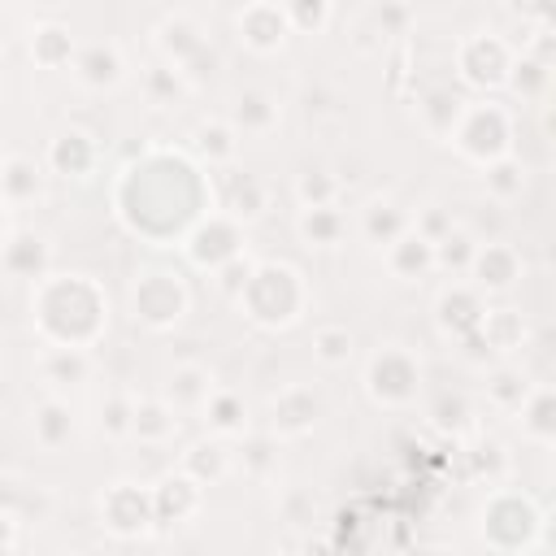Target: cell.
<instances>
[{
    "instance_id": "obj_22",
    "label": "cell",
    "mask_w": 556,
    "mask_h": 556,
    "mask_svg": "<svg viewBox=\"0 0 556 556\" xmlns=\"http://www.w3.org/2000/svg\"><path fill=\"white\" fill-rule=\"evenodd\" d=\"M496 396L504 400V396H517V404L526 400V383H517V374H500L496 378Z\"/></svg>"
},
{
    "instance_id": "obj_11",
    "label": "cell",
    "mask_w": 556,
    "mask_h": 556,
    "mask_svg": "<svg viewBox=\"0 0 556 556\" xmlns=\"http://www.w3.org/2000/svg\"><path fill=\"white\" fill-rule=\"evenodd\" d=\"M300 231H305V239H313V244L331 248L335 239H339V213H331V209H309L305 222H300Z\"/></svg>"
},
{
    "instance_id": "obj_3",
    "label": "cell",
    "mask_w": 556,
    "mask_h": 556,
    "mask_svg": "<svg viewBox=\"0 0 556 556\" xmlns=\"http://www.w3.org/2000/svg\"><path fill=\"white\" fill-rule=\"evenodd\" d=\"M74 422H70V409L61 400H48L40 413H35V435H40L44 448H61L70 439Z\"/></svg>"
},
{
    "instance_id": "obj_18",
    "label": "cell",
    "mask_w": 556,
    "mask_h": 556,
    "mask_svg": "<svg viewBox=\"0 0 556 556\" xmlns=\"http://www.w3.org/2000/svg\"><path fill=\"white\" fill-rule=\"evenodd\" d=\"M548 417H552V396H548V391H539L535 404H530V413H526V431L535 435V439H543V444L552 439V422H548Z\"/></svg>"
},
{
    "instance_id": "obj_24",
    "label": "cell",
    "mask_w": 556,
    "mask_h": 556,
    "mask_svg": "<svg viewBox=\"0 0 556 556\" xmlns=\"http://www.w3.org/2000/svg\"><path fill=\"white\" fill-rule=\"evenodd\" d=\"M0 556H14V548H0Z\"/></svg>"
},
{
    "instance_id": "obj_16",
    "label": "cell",
    "mask_w": 556,
    "mask_h": 556,
    "mask_svg": "<svg viewBox=\"0 0 556 556\" xmlns=\"http://www.w3.org/2000/svg\"><path fill=\"white\" fill-rule=\"evenodd\" d=\"M331 192H335V179H326V174L318 170V174H305L300 179V200H305L309 209H331Z\"/></svg>"
},
{
    "instance_id": "obj_12",
    "label": "cell",
    "mask_w": 556,
    "mask_h": 556,
    "mask_svg": "<svg viewBox=\"0 0 556 556\" xmlns=\"http://www.w3.org/2000/svg\"><path fill=\"white\" fill-rule=\"evenodd\" d=\"M313 348H318V357L326 365H339L352 357V335L344 326H326V331H318V339H313Z\"/></svg>"
},
{
    "instance_id": "obj_4",
    "label": "cell",
    "mask_w": 556,
    "mask_h": 556,
    "mask_svg": "<svg viewBox=\"0 0 556 556\" xmlns=\"http://www.w3.org/2000/svg\"><path fill=\"white\" fill-rule=\"evenodd\" d=\"M209 400V370H200V365H183V370H174L170 378V404H183V409H192V404Z\"/></svg>"
},
{
    "instance_id": "obj_17",
    "label": "cell",
    "mask_w": 556,
    "mask_h": 556,
    "mask_svg": "<svg viewBox=\"0 0 556 556\" xmlns=\"http://www.w3.org/2000/svg\"><path fill=\"white\" fill-rule=\"evenodd\" d=\"M200 153H209L213 161H226L235 153V144H231V131H226L222 122H213V126H200Z\"/></svg>"
},
{
    "instance_id": "obj_20",
    "label": "cell",
    "mask_w": 556,
    "mask_h": 556,
    "mask_svg": "<svg viewBox=\"0 0 556 556\" xmlns=\"http://www.w3.org/2000/svg\"><path fill=\"white\" fill-rule=\"evenodd\" d=\"M148 87H153V105H161V92L170 96L183 92V70H153L148 74Z\"/></svg>"
},
{
    "instance_id": "obj_5",
    "label": "cell",
    "mask_w": 556,
    "mask_h": 556,
    "mask_svg": "<svg viewBox=\"0 0 556 556\" xmlns=\"http://www.w3.org/2000/svg\"><path fill=\"white\" fill-rule=\"evenodd\" d=\"M79 74H83V83H92V87H113L122 79V61L113 48H92V53L79 61Z\"/></svg>"
},
{
    "instance_id": "obj_7",
    "label": "cell",
    "mask_w": 556,
    "mask_h": 556,
    "mask_svg": "<svg viewBox=\"0 0 556 556\" xmlns=\"http://www.w3.org/2000/svg\"><path fill=\"white\" fill-rule=\"evenodd\" d=\"M0 187H5L9 200H27V196L40 192V170H35L31 161L14 157V161L5 166V174H0Z\"/></svg>"
},
{
    "instance_id": "obj_10",
    "label": "cell",
    "mask_w": 556,
    "mask_h": 556,
    "mask_svg": "<svg viewBox=\"0 0 556 556\" xmlns=\"http://www.w3.org/2000/svg\"><path fill=\"white\" fill-rule=\"evenodd\" d=\"M48 378L53 383H83L87 378V357L79 348H61L48 357Z\"/></svg>"
},
{
    "instance_id": "obj_2",
    "label": "cell",
    "mask_w": 556,
    "mask_h": 556,
    "mask_svg": "<svg viewBox=\"0 0 556 556\" xmlns=\"http://www.w3.org/2000/svg\"><path fill=\"white\" fill-rule=\"evenodd\" d=\"M131 431L139 439H148V444H157V439L174 435V409H166V404L148 400V404H135L131 413Z\"/></svg>"
},
{
    "instance_id": "obj_14",
    "label": "cell",
    "mask_w": 556,
    "mask_h": 556,
    "mask_svg": "<svg viewBox=\"0 0 556 556\" xmlns=\"http://www.w3.org/2000/svg\"><path fill=\"white\" fill-rule=\"evenodd\" d=\"M522 183H526V170L513 166V161H496V166L487 170V187H491V192H496L500 200H509L513 192H522Z\"/></svg>"
},
{
    "instance_id": "obj_21",
    "label": "cell",
    "mask_w": 556,
    "mask_h": 556,
    "mask_svg": "<svg viewBox=\"0 0 556 556\" xmlns=\"http://www.w3.org/2000/svg\"><path fill=\"white\" fill-rule=\"evenodd\" d=\"M131 413H135V404H126L122 396L109 404V413H105V431L109 435H126L131 431Z\"/></svg>"
},
{
    "instance_id": "obj_8",
    "label": "cell",
    "mask_w": 556,
    "mask_h": 556,
    "mask_svg": "<svg viewBox=\"0 0 556 556\" xmlns=\"http://www.w3.org/2000/svg\"><path fill=\"white\" fill-rule=\"evenodd\" d=\"M478 331H483V339L491 348H500V352H509V348H517V339H522V322L513 318V313H487L483 322H478Z\"/></svg>"
},
{
    "instance_id": "obj_15",
    "label": "cell",
    "mask_w": 556,
    "mask_h": 556,
    "mask_svg": "<svg viewBox=\"0 0 556 556\" xmlns=\"http://www.w3.org/2000/svg\"><path fill=\"white\" fill-rule=\"evenodd\" d=\"M209 417L218 431H244V404L235 396H213L209 400Z\"/></svg>"
},
{
    "instance_id": "obj_23",
    "label": "cell",
    "mask_w": 556,
    "mask_h": 556,
    "mask_svg": "<svg viewBox=\"0 0 556 556\" xmlns=\"http://www.w3.org/2000/svg\"><path fill=\"white\" fill-rule=\"evenodd\" d=\"M14 535H18L14 517H0V548H14Z\"/></svg>"
},
{
    "instance_id": "obj_9",
    "label": "cell",
    "mask_w": 556,
    "mask_h": 556,
    "mask_svg": "<svg viewBox=\"0 0 556 556\" xmlns=\"http://www.w3.org/2000/svg\"><path fill=\"white\" fill-rule=\"evenodd\" d=\"M365 231H370V239H378V231H383V244H396L400 235H409V218H404L396 205H374Z\"/></svg>"
},
{
    "instance_id": "obj_13",
    "label": "cell",
    "mask_w": 556,
    "mask_h": 556,
    "mask_svg": "<svg viewBox=\"0 0 556 556\" xmlns=\"http://www.w3.org/2000/svg\"><path fill=\"white\" fill-rule=\"evenodd\" d=\"M435 261H439V265H457V270H470V261H474L470 235L452 231L448 239H439V244H435Z\"/></svg>"
},
{
    "instance_id": "obj_1",
    "label": "cell",
    "mask_w": 556,
    "mask_h": 556,
    "mask_svg": "<svg viewBox=\"0 0 556 556\" xmlns=\"http://www.w3.org/2000/svg\"><path fill=\"white\" fill-rule=\"evenodd\" d=\"M474 261H478V283L491 287V292H504L517 278V257L500 244H487V252H474Z\"/></svg>"
},
{
    "instance_id": "obj_19",
    "label": "cell",
    "mask_w": 556,
    "mask_h": 556,
    "mask_svg": "<svg viewBox=\"0 0 556 556\" xmlns=\"http://www.w3.org/2000/svg\"><path fill=\"white\" fill-rule=\"evenodd\" d=\"M265 209V196H261V187L244 179V187H239V196H235V213L239 218H257V213Z\"/></svg>"
},
{
    "instance_id": "obj_6",
    "label": "cell",
    "mask_w": 556,
    "mask_h": 556,
    "mask_svg": "<svg viewBox=\"0 0 556 556\" xmlns=\"http://www.w3.org/2000/svg\"><path fill=\"white\" fill-rule=\"evenodd\" d=\"M274 122H278V109H274L261 92L239 96V105H235V126H244V131H270Z\"/></svg>"
}]
</instances>
